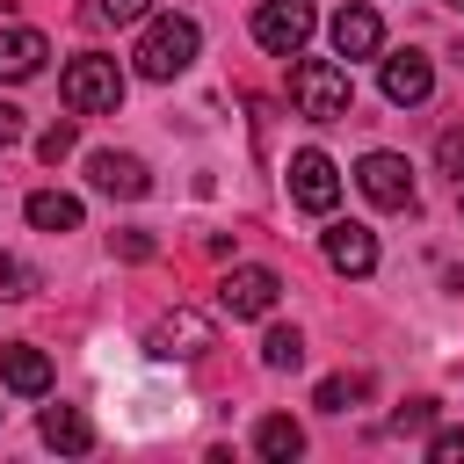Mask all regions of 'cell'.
Instances as JSON below:
<instances>
[{
    "mask_svg": "<svg viewBox=\"0 0 464 464\" xmlns=\"http://www.w3.org/2000/svg\"><path fill=\"white\" fill-rule=\"evenodd\" d=\"M196 51H203L196 14H145V36H138L130 65H138V80H181L196 65Z\"/></svg>",
    "mask_w": 464,
    "mask_h": 464,
    "instance_id": "cell-1",
    "label": "cell"
},
{
    "mask_svg": "<svg viewBox=\"0 0 464 464\" xmlns=\"http://www.w3.org/2000/svg\"><path fill=\"white\" fill-rule=\"evenodd\" d=\"M290 109H297L304 123H341V116L355 109L348 65H341V58H304V51H297V65H290Z\"/></svg>",
    "mask_w": 464,
    "mask_h": 464,
    "instance_id": "cell-2",
    "label": "cell"
},
{
    "mask_svg": "<svg viewBox=\"0 0 464 464\" xmlns=\"http://www.w3.org/2000/svg\"><path fill=\"white\" fill-rule=\"evenodd\" d=\"M58 94H65L72 116H116V102H123V65L102 58V51H80V58L58 72Z\"/></svg>",
    "mask_w": 464,
    "mask_h": 464,
    "instance_id": "cell-3",
    "label": "cell"
},
{
    "mask_svg": "<svg viewBox=\"0 0 464 464\" xmlns=\"http://www.w3.org/2000/svg\"><path fill=\"white\" fill-rule=\"evenodd\" d=\"M210 348H218V326H210V312H196V304L160 312L152 334H145V355H152V362H196V355H210Z\"/></svg>",
    "mask_w": 464,
    "mask_h": 464,
    "instance_id": "cell-4",
    "label": "cell"
},
{
    "mask_svg": "<svg viewBox=\"0 0 464 464\" xmlns=\"http://www.w3.org/2000/svg\"><path fill=\"white\" fill-rule=\"evenodd\" d=\"M312 29H319V7L312 0H261L254 7V44L268 58H297L312 44Z\"/></svg>",
    "mask_w": 464,
    "mask_h": 464,
    "instance_id": "cell-5",
    "label": "cell"
},
{
    "mask_svg": "<svg viewBox=\"0 0 464 464\" xmlns=\"http://www.w3.org/2000/svg\"><path fill=\"white\" fill-rule=\"evenodd\" d=\"M276 297H283V276L261 268V261H232L225 283H218V312H225V319H268Z\"/></svg>",
    "mask_w": 464,
    "mask_h": 464,
    "instance_id": "cell-6",
    "label": "cell"
},
{
    "mask_svg": "<svg viewBox=\"0 0 464 464\" xmlns=\"http://www.w3.org/2000/svg\"><path fill=\"white\" fill-rule=\"evenodd\" d=\"M283 181H290V203H297V210H312V218H334V203H341V167H334L319 145L290 152Z\"/></svg>",
    "mask_w": 464,
    "mask_h": 464,
    "instance_id": "cell-7",
    "label": "cell"
},
{
    "mask_svg": "<svg viewBox=\"0 0 464 464\" xmlns=\"http://www.w3.org/2000/svg\"><path fill=\"white\" fill-rule=\"evenodd\" d=\"M355 188L377 203V210H413V167L399 152H362L355 160Z\"/></svg>",
    "mask_w": 464,
    "mask_h": 464,
    "instance_id": "cell-8",
    "label": "cell"
},
{
    "mask_svg": "<svg viewBox=\"0 0 464 464\" xmlns=\"http://www.w3.org/2000/svg\"><path fill=\"white\" fill-rule=\"evenodd\" d=\"M377 80H384V102H392V109H420V102L435 94V58H428V51H392V58L377 65Z\"/></svg>",
    "mask_w": 464,
    "mask_h": 464,
    "instance_id": "cell-9",
    "label": "cell"
},
{
    "mask_svg": "<svg viewBox=\"0 0 464 464\" xmlns=\"http://www.w3.org/2000/svg\"><path fill=\"white\" fill-rule=\"evenodd\" d=\"M319 246H326V268H334V276H355V283H362V276L377 268V232L355 225V218H334V225L319 232Z\"/></svg>",
    "mask_w": 464,
    "mask_h": 464,
    "instance_id": "cell-10",
    "label": "cell"
},
{
    "mask_svg": "<svg viewBox=\"0 0 464 464\" xmlns=\"http://www.w3.org/2000/svg\"><path fill=\"white\" fill-rule=\"evenodd\" d=\"M326 44H334V58H377L384 51V22H377V7H362V0H348L334 22H326Z\"/></svg>",
    "mask_w": 464,
    "mask_h": 464,
    "instance_id": "cell-11",
    "label": "cell"
},
{
    "mask_svg": "<svg viewBox=\"0 0 464 464\" xmlns=\"http://www.w3.org/2000/svg\"><path fill=\"white\" fill-rule=\"evenodd\" d=\"M87 181H94L102 196H116V203H138V196L152 188V174H145V160H138V152H116V145H102V152H87Z\"/></svg>",
    "mask_w": 464,
    "mask_h": 464,
    "instance_id": "cell-12",
    "label": "cell"
},
{
    "mask_svg": "<svg viewBox=\"0 0 464 464\" xmlns=\"http://www.w3.org/2000/svg\"><path fill=\"white\" fill-rule=\"evenodd\" d=\"M44 58H51L44 29H29V22H0V80H7V87L36 80V72H44Z\"/></svg>",
    "mask_w": 464,
    "mask_h": 464,
    "instance_id": "cell-13",
    "label": "cell"
},
{
    "mask_svg": "<svg viewBox=\"0 0 464 464\" xmlns=\"http://www.w3.org/2000/svg\"><path fill=\"white\" fill-rule=\"evenodd\" d=\"M0 384L22 392V399H44L51 392V355L36 341H0Z\"/></svg>",
    "mask_w": 464,
    "mask_h": 464,
    "instance_id": "cell-14",
    "label": "cell"
},
{
    "mask_svg": "<svg viewBox=\"0 0 464 464\" xmlns=\"http://www.w3.org/2000/svg\"><path fill=\"white\" fill-rule=\"evenodd\" d=\"M36 435H44L51 450H65V457H87V450H94V420H87L80 406H44V413H36Z\"/></svg>",
    "mask_w": 464,
    "mask_h": 464,
    "instance_id": "cell-15",
    "label": "cell"
},
{
    "mask_svg": "<svg viewBox=\"0 0 464 464\" xmlns=\"http://www.w3.org/2000/svg\"><path fill=\"white\" fill-rule=\"evenodd\" d=\"M22 218L36 225V232H80V196H65V188H36L29 203H22Z\"/></svg>",
    "mask_w": 464,
    "mask_h": 464,
    "instance_id": "cell-16",
    "label": "cell"
},
{
    "mask_svg": "<svg viewBox=\"0 0 464 464\" xmlns=\"http://www.w3.org/2000/svg\"><path fill=\"white\" fill-rule=\"evenodd\" d=\"M254 450H261L268 464H290V457H304V428H297L290 413H268V420L254 428Z\"/></svg>",
    "mask_w": 464,
    "mask_h": 464,
    "instance_id": "cell-17",
    "label": "cell"
},
{
    "mask_svg": "<svg viewBox=\"0 0 464 464\" xmlns=\"http://www.w3.org/2000/svg\"><path fill=\"white\" fill-rule=\"evenodd\" d=\"M297 362H304V334H297V326H268V334H261V370L283 377V370H297Z\"/></svg>",
    "mask_w": 464,
    "mask_h": 464,
    "instance_id": "cell-18",
    "label": "cell"
},
{
    "mask_svg": "<svg viewBox=\"0 0 464 464\" xmlns=\"http://www.w3.org/2000/svg\"><path fill=\"white\" fill-rule=\"evenodd\" d=\"M370 392V377H355V370H341V377H319V392H312V406L319 413H348L355 399Z\"/></svg>",
    "mask_w": 464,
    "mask_h": 464,
    "instance_id": "cell-19",
    "label": "cell"
},
{
    "mask_svg": "<svg viewBox=\"0 0 464 464\" xmlns=\"http://www.w3.org/2000/svg\"><path fill=\"white\" fill-rule=\"evenodd\" d=\"M0 297H7V304H22V297H36V268H29L22 254H0Z\"/></svg>",
    "mask_w": 464,
    "mask_h": 464,
    "instance_id": "cell-20",
    "label": "cell"
},
{
    "mask_svg": "<svg viewBox=\"0 0 464 464\" xmlns=\"http://www.w3.org/2000/svg\"><path fill=\"white\" fill-rule=\"evenodd\" d=\"M72 145H80V123H72V116H58V123H51L44 138H36V160H44V167H58V160H65Z\"/></svg>",
    "mask_w": 464,
    "mask_h": 464,
    "instance_id": "cell-21",
    "label": "cell"
},
{
    "mask_svg": "<svg viewBox=\"0 0 464 464\" xmlns=\"http://www.w3.org/2000/svg\"><path fill=\"white\" fill-rule=\"evenodd\" d=\"M152 14V0H94L87 7V22H109V29H130V22H145Z\"/></svg>",
    "mask_w": 464,
    "mask_h": 464,
    "instance_id": "cell-22",
    "label": "cell"
},
{
    "mask_svg": "<svg viewBox=\"0 0 464 464\" xmlns=\"http://www.w3.org/2000/svg\"><path fill=\"white\" fill-rule=\"evenodd\" d=\"M435 167H442L450 181H464V123H450V130L435 138Z\"/></svg>",
    "mask_w": 464,
    "mask_h": 464,
    "instance_id": "cell-23",
    "label": "cell"
},
{
    "mask_svg": "<svg viewBox=\"0 0 464 464\" xmlns=\"http://www.w3.org/2000/svg\"><path fill=\"white\" fill-rule=\"evenodd\" d=\"M420 428H435V399H406L392 413V435H420Z\"/></svg>",
    "mask_w": 464,
    "mask_h": 464,
    "instance_id": "cell-24",
    "label": "cell"
},
{
    "mask_svg": "<svg viewBox=\"0 0 464 464\" xmlns=\"http://www.w3.org/2000/svg\"><path fill=\"white\" fill-rule=\"evenodd\" d=\"M428 464H464V428H435L428 435Z\"/></svg>",
    "mask_w": 464,
    "mask_h": 464,
    "instance_id": "cell-25",
    "label": "cell"
},
{
    "mask_svg": "<svg viewBox=\"0 0 464 464\" xmlns=\"http://www.w3.org/2000/svg\"><path fill=\"white\" fill-rule=\"evenodd\" d=\"M109 246H116L123 261H152V232H116Z\"/></svg>",
    "mask_w": 464,
    "mask_h": 464,
    "instance_id": "cell-26",
    "label": "cell"
},
{
    "mask_svg": "<svg viewBox=\"0 0 464 464\" xmlns=\"http://www.w3.org/2000/svg\"><path fill=\"white\" fill-rule=\"evenodd\" d=\"M7 145H22V109H14V102H0V152H7Z\"/></svg>",
    "mask_w": 464,
    "mask_h": 464,
    "instance_id": "cell-27",
    "label": "cell"
},
{
    "mask_svg": "<svg viewBox=\"0 0 464 464\" xmlns=\"http://www.w3.org/2000/svg\"><path fill=\"white\" fill-rule=\"evenodd\" d=\"M457 210H464V181H457Z\"/></svg>",
    "mask_w": 464,
    "mask_h": 464,
    "instance_id": "cell-28",
    "label": "cell"
},
{
    "mask_svg": "<svg viewBox=\"0 0 464 464\" xmlns=\"http://www.w3.org/2000/svg\"><path fill=\"white\" fill-rule=\"evenodd\" d=\"M442 7H457V14H464V0H442Z\"/></svg>",
    "mask_w": 464,
    "mask_h": 464,
    "instance_id": "cell-29",
    "label": "cell"
}]
</instances>
